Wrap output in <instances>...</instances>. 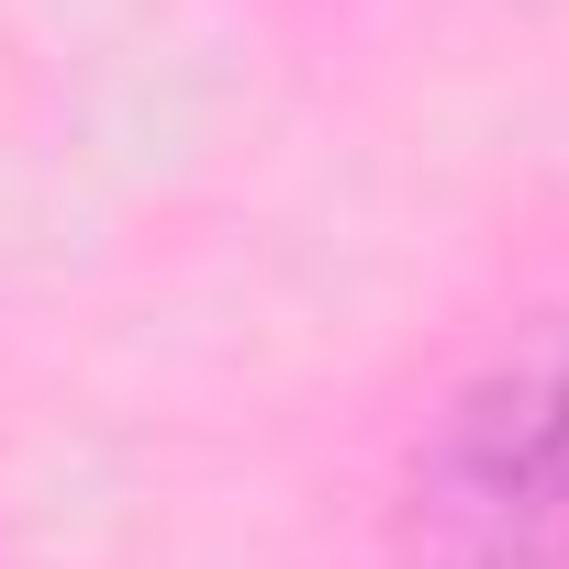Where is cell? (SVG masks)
Segmentation results:
<instances>
[{"label":"cell","instance_id":"1","mask_svg":"<svg viewBox=\"0 0 569 569\" xmlns=\"http://www.w3.org/2000/svg\"><path fill=\"white\" fill-rule=\"evenodd\" d=\"M391 569H569V302L436 391L391 480Z\"/></svg>","mask_w":569,"mask_h":569}]
</instances>
